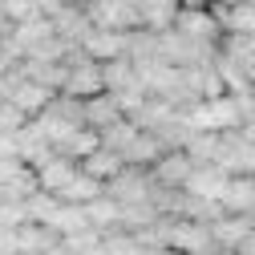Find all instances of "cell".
<instances>
[{"mask_svg":"<svg viewBox=\"0 0 255 255\" xmlns=\"http://www.w3.org/2000/svg\"><path fill=\"white\" fill-rule=\"evenodd\" d=\"M24 122H33V118H24L16 106H8V102H0V134H16Z\"/></svg>","mask_w":255,"mask_h":255,"instance_id":"cell-23","label":"cell"},{"mask_svg":"<svg viewBox=\"0 0 255 255\" xmlns=\"http://www.w3.org/2000/svg\"><path fill=\"white\" fill-rule=\"evenodd\" d=\"M93 150H102V134H98V130H89V126H81V130L65 142V150H61V154L73 158V162H85Z\"/></svg>","mask_w":255,"mask_h":255,"instance_id":"cell-18","label":"cell"},{"mask_svg":"<svg viewBox=\"0 0 255 255\" xmlns=\"http://www.w3.org/2000/svg\"><path fill=\"white\" fill-rule=\"evenodd\" d=\"M98 243H102V231L81 227V231H73V235L61 239V255H85V251H93Z\"/></svg>","mask_w":255,"mask_h":255,"instance_id":"cell-21","label":"cell"},{"mask_svg":"<svg viewBox=\"0 0 255 255\" xmlns=\"http://www.w3.org/2000/svg\"><path fill=\"white\" fill-rule=\"evenodd\" d=\"M134 134H138V126H134L130 118H118L114 126H106V130H102V146L114 150V154H126V146L134 142Z\"/></svg>","mask_w":255,"mask_h":255,"instance_id":"cell-19","label":"cell"},{"mask_svg":"<svg viewBox=\"0 0 255 255\" xmlns=\"http://www.w3.org/2000/svg\"><path fill=\"white\" fill-rule=\"evenodd\" d=\"M102 195H106V186H102L98 178H89V174L77 170V174L69 178V186L61 190L57 199H61V203H69V207H89L93 199H102Z\"/></svg>","mask_w":255,"mask_h":255,"instance_id":"cell-16","label":"cell"},{"mask_svg":"<svg viewBox=\"0 0 255 255\" xmlns=\"http://www.w3.org/2000/svg\"><path fill=\"white\" fill-rule=\"evenodd\" d=\"M73 174H77V162H73V158H65V154H53V158H45L41 166H33L37 190H41V195H53V199L69 186Z\"/></svg>","mask_w":255,"mask_h":255,"instance_id":"cell-7","label":"cell"},{"mask_svg":"<svg viewBox=\"0 0 255 255\" xmlns=\"http://www.w3.org/2000/svg\"><path fill=\"white\" fill-rule=\"evenodd\" d=\"M24 170V162H20V158H0V190H4L16 174Z\"/></svg>","mask_w":255,"mask_h":255,"instance_id":"cell-24","label":"cell"},{"mask_svg":"<svg viewBox=\"0 0 255 255\" xmlns=\"http://www.w3.org/2000/svg\"><path fill=\"white\" fill-rule=\"evenodd\" d=\"M61 93L73 102H89L106 93V77H102V65L89 61L85 53H69L65 57V81H61Z\"/></svg>","mask_w":255,"mask_h":255,"instance_id":"cell-2","label":"cell"},{"mask_svg":"<svg viewBox=\"0 0 255 255\" xmlns=\"http://www.w3.org/2000/svg\"><path fill=\"white\" fill-rule=\"evenodd\" d=\"M81 118H85V126L89 130H106V126H114L118 118H126L122 114V106H118V98L114 93H98V98H89V102H81Z\"/></svg>","mask_w":255,"mask_h":255,"instance_id":"cell-14","label":"cell"},{"mask_svg":"<svg viewBox=\"0 0 255 255\" xmlns=\"http://www.w3.org/2000/svg\"><path fill=\"white\" fill-rule=\"evenodd\" d=\"M211 8H231V4H239V0H207Z\"/></svg>","mask_w":255,"mask_h":255,"instance_id":"cell-29","label":"cell"},{"mask_svg":"<svg viewBox=\"0 0 255 255\" xmlns=\"http://www.w3.org/2000/svg\"><path fill=\"white\" fill-rule=\"evenodd\" d=\"M16 251H33V255H61V235L49 223H33L24 219L16 227Z\"/></svg>","mask_w":255,"mask_h":255,"instance_id":"cell-8","label":"cell"},{"mask_svg":"<svg viewBox=\"0 0 255 255\" xmlns=\"http://www.w3.org/2000/svg\"><path fill=\"white\" fill-rule=\"evenodd\" d=\"M146 33H166L178 16V0H130Z\"/></svg>","mask_w":255,"mask_h":255,"instance_id":"cell-10","label":"cell"},{"mask_svg":"<svg viewBox=\"0 0 255 255\" xmlns=\"http://www.w3.org/2000/svg\"><path fill=\"white\" fill-rule=\"evenodd\" d=\"M89 28H110V33H138L142 20L134 12L130 0H93V4L81 8Z\"/></svg>","mask_w":255,"mask_h":255,"instance_id":"cell-3","label":"cell"},{"mask_svg":"<svg viewBox=\"0 0 255 255\" xmlns=\"http://www.w3.org/2000/svg\"><path fill=\"white\" fill-rule=\"evenodd\" d=\"M223 186H227V174H223L219 166H195L182 190H186L190 199H203V203H219Z\"/></svg>","mask_w":255,"mask_h":255,"instance_id":"cell-11","label":"cell"},{"mask_svg":"<svg viewBox=\"0 0 255 255\" xmlns=\"http://www.w3.org/2000/svg\"><path fill=\"white\" fill-rule=\"evenodd\" d=\"M16 255H33V251H16Z\"/></svg>","mask_w":255,"mask_h":255,"instance_id":"cell-31","label":"cell"},{"mask_svg":"<svg viewBox=\"0 0 255 255\" xmlns=\"http://www.w3.org/2000/svg\"><path fill=\"white\" fill-rule=\"evenodd\" d=\"M85 255H110V251H106V247L98 243V247H93V251H85Z\"/></svg>","mask_w":255,"mask_h":255,"instance_id":"cell-30","label":"cell"},{"mask_svg":"<svg viewBox=\"0 0 255 255\" xmlns=\"http://www.w3.org/2000/svg\"><path fill=\"white\" fill-rule=\"evenodd\" d=\"M142 255H178L174 247H142Z\"/></svg>","mask_w":255,"mask_h":255,"instance_id":"cell-27","label":"cell"},{"mask_svg":"<svg viewBox=\"0 0 255 255\" xmlns=\"http://www.w3.org/2000/svg\"><path fill=\"white\" fill-rule=\"evenodd\" d=\"M49 227L65 239V235H73V231H81V227H89L85 223V211L81 207H69V203H61L57 211H53V219H49Z\"/></svg>","mask_w":255,"mask_h":255,"instance_id":"cell-20","label":"cell"},{"mask_svg":"<svg viewBox=\"0 0 255 255\" xmlns=\"http://www.w3.org/2000/svg\"><path fill=\"white\" fill-rule=\"evenodd\" d=\"M77 170L81 174H89V178H98L102 186L110 182V178H118L122 170H126V162H122V154H114V150H93L89 158H85V162H77Z\"/></svg>","mask_w":255,"mask_h":255,"instance_id":"cell-15","label":"cell"},{"mask_svg":"<svg viewBox=\"0 0 255 255\" xmlns=\"http://www.w3.org/2000/svg\"><path fill=\"white\" fill-rule=\"evenodd\" d=\"M190 170H195V162H190L186 150H166L146 174H150V182H154L158 190H182L186 178H190Z\"/></svg>","mask_w":255,"mask_h":255,"instance_id":"cell-6","label":"cell"},{"mask_svg":"<svg viewBox=\"0 0 255 255\" xmlns=\"http://www.w3.org/2000/svg\"><path fill=\"white\" fill-rule=\"evenodd\" d=\"M28 16H37V0H0V20L20 24Z\"/></svg>","mask_w":255,"mask_h":255,"instance_id":"cell-22","label":"cell"},{"mask_svg":"<svg viewBox=\"0 0 255 255\" xmlns=\"http://www.w3.org/2000/svg\"><path fill=\"white\" fill-rule=\"evenodd\" d=\"M81 53L98 65H110L118 57H130V33H110V28H89L81 37Z\"/></svg>","mask_w":255,"mask_h":255,"instance_id":"cell-5","label":"cell"},{"mask_svg":"<svg viewBox=\"0 0 255 255\" xmlns=\"http://www.w3.org/2000/svg\"><path fill=\"white\" fill-rule=\"evenodd\" d=\"M190 130H203V134H231L247 122L243 114V98L239 93H219V98H207V102H195L182 110Z\"/></svg>","mask_w":255,"mask_h":255,"instance_id":"cell-1","label":"cell"},{"mask_svg":"<svg viewBox=\"0 0 255 255\" xmlns=\"http://www.w3.org/2000/svg\"><path fill=\"white\" fill-rule=\"evenodd\" d=\"M223 215H251L255 219V178L247 174H227V186L219 195Z\"/></svg>","mask_w":255,"mask_h":255,"instance_id":"cell-9","label":"cell"},{"mask_svg":"<svg viewBox=\"0 0 255 255\" xmlns=\"http://www.w3.org/2000/svg\"><path fill=\"white\" fill-rule=\"evenodd\" d=\"M170 28H178L182 37L199 41V45H211V49H219V41H223V28H219L215 8H178V16H174Z\"/></svg>","mask_w":255,"mask_h":255,"instance_id":"cell-4","label":"cell"},{"mask_svg":"<svg viewBox=\"0 0 255 255\" xmlns=\"http://www.w3.org/2000/svg\"><path fill=\"white\" fill-rule=\"evenodd\" d=\"M178 8H211L207 0H178Z\"/></svg>","mask_w":255,"mask_h":255,"instance_id":"cell-28","label":"cell"},{"mask_svg":"<svg viewBox=\"0 0 255 255\" xmlns=\"http://www.w3.org/2000/svg\"><path fill=\"white\" fill-rule=\"evenodd\" d=\"M239 98H243V114H247V118H255V85H251L247 93H239Z\"/></svg>","mask_w":255,"mask_h":255,"instance_id":"cell-25","label":"cell"},{"mask_svg":"<svg viewBox=\"0 0 255 255\" xmlns=\"http://www.w3.org/2000/svg\"><path fill=\"white\" fill-rule=\"evenodd\" d=\"M85 211V223H89V227L93 231H114V227H122V207L110 199V195H102V199H93L89 207H81Z\"/></svg>","mask_w":255,"mask_h":255,"instance_id":"cell-17","label":"cell"},{"mask_svg":"<svg viewBox=\"0 0 255 255\" xmlns=\"http://www.w3.org/2000/svg\"><path fill=\"white\" fill-rule=\"evenodd\" d=\"M251 231H255V219H251V215H219V219L211 223V239H215L219 247H227V251H235Z\"/></svg>","mask_w":255,"mask_h":255,"instance_id":"cell-12","label":"cell"},{"mask_svg":"<svg viewBox=\"0 0 255 255\" xmlns=\"http://www.w3.org/2000/svg\"><path fill=\"white\" fill-rule=\"evenodd\" d=\"M0 199H4V195H0Z\"/></svg>","mask_w":255,"mask_h":255,"instance_id":"cell-32","label":"cell"},{"mask_svg":"<svg viewBox=\"0 0 255 255\" xmlns=\"http://www.w3.org/2000/svg\"><path fill=\"white\" fill-rule=\"evenodd\" d=\"M215 16L223 37H255V4H247V0H239L231 8H215Z\"/></svg>","mask_w":255,"mask_h":255,"instance_id":"cell-13","label":"cell"},{"mask_svg":"<svg viewBox=\"0 0 255 255\" xmlns=\"http://www.w3.org/2000/svg\"><path fill=\"white\" fill-rule=\"evenodd\" d=\"M235 255H255V231H251V235H247V239L235 247Z\"/></svg>","mask_w":255,"mask_h":255,"instance_id":"cell-26","label":"cell"}]
</instances>
